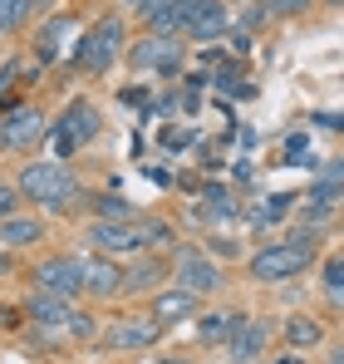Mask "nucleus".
Returning <instances> with one entry per match:
<instances>
[{
	"label": "nucleus",
	"instance_id": "ddd939ff",
	"mask_svg": "<svg viewBox=\"0 0 344 364\" xmlns=\"http://www.w3.org/2000/svg\"><path fill=\"white\" fill-rule=\"evenodd\" d=\"M79 271H84V296H94V301H114L123 296V266H118L114 256H89V261H79Z\"/></svg>",
	"mask_w": 344,
	"mask_h": 364
},
{
	"label": "nucleus",
	"instance_id": "7ed1b4c3",
	"mask_svg": "<svg viewBox=\"0 0 344 364\" xmlns=\"http://www.w3.org/2000/svg\"><path fill=\"white\" fill-rule=\"evenodd\" d=\"M99 128H104V119H99L94 99H69V104H64V119L45 133V138H50V153H55V158H74L84 143L99 138Z\"/></svg>",
	"mask_w": 344,
	"mask_h": 364
},
{
	"label": "nucleus",
	"instance_id": "4468645a",
	"mask_svg": "<svg viewBox=\"0 0 344 364\" xmlns=\"http://www.w3.org/2000/svg\"><path fill=\"white\" fill-rule=\"evenodd\" d=\"M133 5H138V20L153 35H182V20H187L192 0H133Z\"/></svg>",
	"mask_w": 344,
	"mask_h": 364
},
{
	"label": "nucleus",
	"instance_id": "6e6552de",
	"mask_svg": "<svg viewBox=\"0 0 344 364\" xmlns=\"http://www.w3.org/2000/svg\"><path fill=\"white\" fill-rule=\"evenodd\" d=\"M30 281H35V291L59 296V301L84 296V271H79V261H74V256H45V261L30 271Z\"/></svg>",
	"mask_w": 344,
	"mask_h": 364
},
{
	"label": "nucleus",
	"instance_id": "5701e85b",
	"mask_svg": "<svg viewBox=\"0 0 344 364\" xmlns=\"http://www.w3.org/2000/svg\"><path fill=\"white\" fill-rule=\"evenodd\" d=\"M25 15H30V0H0V35L20 30V25H25Z\"/></svg>",
	"mask_w": 344,
	"mask_h": 364
},
{
	"label": "nucleus",
	"instance_id": "f8f14e48",
	"mask_svg": "<svg viewBox=\"0 0 344 364\" xmlns=\"http://www.w3.org/2000/svg\"><path fill=\"white\" fill-rule=\"evenodd\" d=\"M163 330L168 325H158L153 315L143 320V315H133V320H118L104 330V350H148V345H158L163 340Z\"/></svg>",
	"mask_w": 344,
	"mask_h": 364
},
{
	"label": "nucleus",
	"instance_id": "aec40b11",
	"mask_svg": "<svg viewBox=\"0 0 344 364\" xmlns=\"http://www.w3.org/2000/svg\"><path fill=\"white\" fill-rule=\"evenodd\" d=\"M241 320H246L241 310H212V315H197V335H202L207 345H227Z\"/></svg>",
	"mask_w": 344,
	"mask_h": 364
},
{
	"label": "nucleus",
	"instance_id": "2eb2a0df",
	"mask_svg": "<svg viewBox=\"0 0 344 364\" xmlns=\"http://www.w3.org/2000/svg\"><path fill=\"white\" fill-rule=\"evenodd\" d=\"M197 305H202V296L172 286V291H158V296H153L148 315H153L158 325H182V320H197Z\"/></svg>",
	"mask_w": 344,
	"mask_h": 364
},
{
	"label": "nucleus",
	"instance_id": "c756f323",
	"mask_svg": "<svg viewBox=\"0 0 344 364\" xmlns=\"http://www.w3.org/2000/svg\"><path fill=\"white\" fill-rule=\"evenodd\" d=\"M330 305H335V310H344V276L330 286Z\"/></svg>",
	"mask_w": 344,
	"mask_h": 364
},
{
	"label": "nucleus",
	"instance_id": "cd10ccee",
	"mask_svg": "<svg viewBox=\"0 0 344 364\" xmlns=\"http://www.w3.org/2000/svg\"><path fill=\"white\" fill-rule=\"evenodd\" d=\"M187 138H192V133H187V128H168V133H163V143H168V148H182V143H187Z\"/></svg>",
	"mask_w": 344,
	"mask_h": 364
},
{
	"label": "nucleus",
	"instance_id": "2f4dec72",
	"mask_svg": "<svg viewBox=\"0 0 344 364\" xmlns=\"http://www.w3.org/2000/svg\"><path fill=\"white\" fill-rule=\"evenodd\" d=\"M50 5H55V0H30V10H50Z\"/></svg>",
	"mask_w": 344,
	"mask_h": 364
},
{
	"label": "nucleus",
	"instance_id": "423d86ee",
	"mask_svg": "<svg viewBox=\"0 0 344 364\" xmlns=\"http://www.w3.org/2000/svg\"><path fill=\"white\" fill-rule=\"evenodd\" d=\"M45 133H50L45 109L20 104V109H10V114L0 119V148H5V153H30L35 143H45Z\"/></svg>",
	"mask_w": 344,
	"mask_h": 364
},
{
	"label": "nucleus",
	"instance_id": "bb28decb",
	"mask_svg": "<svg viewBox=\"0 0 344 364\" xmlns=\"http://www.w3.org/2000/svg\"><path fill=\"white\" fill-rule=\"evenodd\" d=\"M10 212H20V192L10 182H0V217H10Z\"/></svg>",
	"mask_w": 344,
	"mask_h": 364
},
{
	"label": "nucleus",
	"instance_id": "f3484780",
	"mask_svg": "<svg viewBox=\"0 0 344 364\" xmlns=\"http://www.w3.org/2000/svg\"><path fill=\"white\" fill-rule=\"evenodd\" d=\"M266 340H271L266 320H241V325H236V335L227 340V355H231L236 364H251L261 350H266Z\"/></svg>",
	"mask_w": 344,
	"mask_h": 364
},
{
	"label": "nucleus",
	"instance_id": "f03ea898",
	"mask_svg": "<svg viewBox=\"0 0 344 364\" xmlns=\"http://www.w3.org/2000/svg\"><path fill=\"white\" fill-rule=\"evenodd\" d=\"M15 192L40 202V207H69L79 197V182H74V173L64 163H30V168H20Z\"/></svg>",
	"mask_w": 344,
	"mask_h": 364
},
{
	"label": "nucleus",
	"instance_id": "20e7f679",
	"mask_svg": "<svg viewBox=\"0 0 344 364\" xmlns=\"http://www.w3.org/2000/svg\"><path fill=\"white\" fill-rule=\"evenodd\" d=\"M123 55V20L118 15H104V20H94L89 30H84V40H79V69L84 74H109Z\"/></svg>",
	"mask_w": 344,
	"mask_h": 364
},
{
	"label": "nucleus",
	"instance_id": "a211bd4d",
	"mask_svg": "<svg viewBox=\"0 0 344 364\" xmlns=\"http://www.w3.org/2000/svg\"><path fill=\"white\" fill-rule=\"evenodd\" d=\"M40 237H45V222L40 217H20V212L0 217V246L5 251H25V246H35Z\"/></svg>",
	"mask_w": 344,
	"mask_h": 364
},
{
	"label": "nucleus",
	"instance_id": "39448f33",
	"mask_svg": "<svg viewBox=\"0 0 344 364\" xmlns=\"http://www.w3.org/2000/svg\"><path fill=\"white\" fill-rule=\"evenodd\" d=\"M182 60H187V40H177V35H153L148 30V40L128 45V64L138 74H182Z\"/></svg>",
	"mask_w": 344,
	"mask_h": 364
},
{
	"label": "nucleus",
	"instance_id": "dca6fc26",
	"mask_svg": "<svg viewBox=\"0 0 344 364\" xmlns=\"http://www.w3.org/2000/svg\"><path fill=\"white\" fill-rule=\"evenodd\" d=\"M163 276H168V261L148 251V256H138V261L123 271V296H148V291L163 286Z\"/></svg>",
	"mask_w": 344,
	"mask_h": 364
},
{
	"label": "nucleus",
	"instance_id": "6ab92c4d",
	"mask_svg": "<svg viewBox=\"0 0 344 364\" xmlns=\"http://www.w3.org/2000/svg\"><path fill=\"white\" fill-rule=\"evenodd\" d=\"M340 197H344V158L315 173V182H310V192H305V202H315V207H335Z\"/></svg>",
	"mask_w": 344,
	"mask_h": 364
},
{
	"label": "nucleus",
	"instance_id": "c85d7f7f",
	"mask_svg": "<svg viewBox=\"0 0 344 364\" xmlns=\"http://www.w3.org/2000/svg\"><path fill=\"white\" fill-rule=\"evenodd\" d=\"M344 276V256H335V261H330V266H325V286H335V281H340Z\"/></svg>",
	"mask_w": 344,
	"mask_h": 364
},
{
	"label": "nucleus",
	"instance_id": "9d476101",
	"mask_svg": "<svg viewBox=\"0 0 344 364\" xmlns=\"http://www.w3.org/2000/svg\"><path fill=\"white\" fill-rule=\"evenodd\" d=\"M84 237H89L94 251H104V256H118V251H143V232H138V222H128V217H94Z\"/></svg>",
	"mask_w": 344,
	"mask_h": 364
},
{
	"label": "nucleus",
	"instance_id": "9b49d317",
	"mask_svg": "<svg viewBox=\"0 0 344 364\" xmlns=\"http://www.w3.org/2000/svg\"><path fill=\"white\" fill-rule=\"evenodd\" d=\"M227 25H231L227 0H192L187 5V20H182V35L197 40V45H207V40H222Z\"/></svg>",
	"mask_w": 344,
	"mask_h": 364
},
{
	"label": "nucleus",
	"instance_id": "1a4fd4ad",
	"mask_svg": "<svg viewBox=\"0 0 344 364\" xmlns=\"http://www.w3.org/2000/svg\"><path fill=\"white\" fill-rule=\"evenodd\" d=\"M25 315L35 320V325H59V330H69V335H94V320L84 315V310H74L69 301H59V296H45V291H35L30 301H25Z\"/></svg>",
	"mask_w": 344,
	"mask_h": 364
},
{
	"label": "nucleus",
	"instance_id": "0eeeda50",
	"mask_svg": "<svg viewBox=\"0 0 344 364\" xmlns=\"http://www.w3.org/2000/svg\"><path fill=\"white\" fill-rule=\"evenodd\" d=\"M172 271H177V286L192 291V296H212V291H222V281H227L222 266H217L207 251H197V246H177Z\"/></svg>",
	"mask_w": 344,
	"mask_h": 364
},
{
	"label": "nucleus",
	"instance_id": "473e14b6",
	"mask_svg": "<svg viewBox=\"0 0 344 364\" xmlns=\"http://www.w3.org/2000/svg\"><path fill=\"white\" fill-rule=\"evenodd\" d=\"M325 5H335V10H344V0H325Z\"/></svg>",
	"mask_w": 344,
	"mask_h": 364
},
{
	"label": "nucleus",
	"instance_id": "412c9836",
	"mask_svg": "<svg viewBox=\"0 0 344 364\" xmlns=\"http://www.w3.org/2000/svg\"><path fill=\"white\" fill-rule=\"evenodd\" d=\"M286 340L295 350H315L320 340H325V330H320V320H310V315H290L286 320Z\"/></svg>",
	"mask_w": 344,
	"mask_h": 364
},
{
	"label": "nucleus",
	"instance_id": "4be33fe9",
	"mask_svg": "<svg viewBox=\"0 0 344 364\" xmlns=\"http://www.w3.org/2000/svg\"><path fill=\"white\" fill-rule=\"evenodd\" d=\"M64 35H74V20H69V15H55V20L40 30V45H35V50H40V60H55Z\"/></svg>",
	"mask_w": 344,
	"mask_h": 364
},
{
	"label": "nucleus",
	"instance_id": "f257e3e1",
	"mask_svg": "<svg viewBox=\"0 0 344 364\" xmlns=\"http://www.w3.org/2000/svg\"><path fill=\"white\" fill-rule=\"evenodd\" d=\"M310 261H315V237L300 227V232H290V242L261 246L251 256V276L266 281V286H276V281H295L300 271H310Z\"/></svg>",
	"mask_w": 344,
	"mask_h": 364
},
{
	"label": "nucleus",
	"instance_id": "7c9ffc66",
	"mask_svg": "<svg viewBox=\"0 0 344 364\" xmlns=\"http://www.w3.org/2000/svg\"><path fill=\"white\" fill-rule=\"evenodd\" d=\"M330 364H344V345H335V355H330Z\"/></svg>",
	"mask_w": 344,
	"mask_h": 364
},
{
	"label": "nucleus",
	"instance_id": "393cba45",
	"mask_svg": "<svg viewBox=\"0 0 344 364\" xmlns=\"http://www.w3.org/2000/svg\"><path fill=\"white\" fill-rule=\"evenodd\" d=\"M310 5H315V0H266V10H271V15H305V10H310Z\"/></svg>",
	"mask_w": 344,
	"mask_h": 364
},
{
	"label": "nucleus",
	"instance_id": "b1692460",
	"mask_svg": "<svg viewBox=\"0 0 344 364\" xmlns=\"http://www.w3.org/2000/svg\"><path fill=\"white\" fill-rule=\"evenodd\" d=\"M138 232H143V246H168L172 242V222H163V217H143Z\"/></svg>",
	"mask_w": 344,
	"mask_h": 364
},
{
	"label": "nucleus",
	"instance_id": "a878e982",
	"mask_svg": "<svg viewBox=\"0 0 344 364\" xmlns=\"http://www.w3.org/2000/svg\"><path fill=\"white\" fill-rule=\"evenodd\" d=\"M94 212H99V217H128V202H118V192H109V197L94 202Z\"/></svg>",
	"mask_w": 344,
	"mask_h": 364
}]
</instances>
